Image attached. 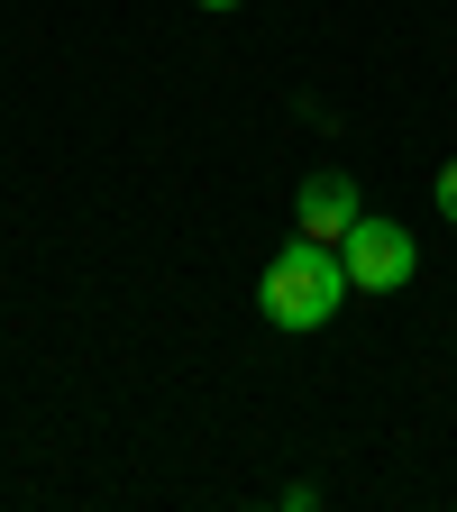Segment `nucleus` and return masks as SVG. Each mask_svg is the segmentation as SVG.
Segmentation results:
<instances>
[{"mask_svg": "<svg viewBox=\"0 0 457 512\" xmlns=\"http://www.w3.org/2000/svg\"><path fill=\"white\" fill-rule=\"evenodd\" d=\"M202 10H238V0H202Z\"/></svg>", "mask_w": 457, "mask_h": 512, "instance_id": "39448f33", "label": "nucleus"}, {"mask_svg": "<svg viewBox=\"0 0 457 512\" xmlns=\"http://www.w3.org/2000/svg\"><path fill=\"white\" fill-rule=\"evenodd\" d=\"M430 202H439V220H457V165H439V183H430Z\"/></svg>", "mask_w": 457, "mask_h": 512, "instance_id": "20e7f679", "label": "nucleus"}, {"mask_svg": "<svg viewBox=\"0 0 457 512\" xmlns=\"http://www.w3.org/2000/svg\"><path fill=\"white\" fill-rule=\"evenodd\" d=\"M357 211H366V192H357V174H348V165H311V174H302V192H293L302 238H330V247L357 229Z\"/></svg>", "mask_w": 457, "mask_h": 512, "instance_id": "7ed1b4c3", "label": "nucleus"}, {"mask_svg": "<svg viewBox=\"0 0 457 512\" xmlns=\"http://www.w3.org/2000/svg\"><path fill=\"white\" fill-rule=\"evenodd\" d=\"M339 302H348V266H339L330 238H284L266 256V275H256V311H266L275 330H293V339L330 330Z\"/></svg>", "mask_w": 457, "mask_h": 512, "instance_id": "f257e3e1", "label": "nucleus"}, {"mask_svg": "<svg viewBox=\"0 0 457 512\" xmlns=\"http://www.w3.org/2000/svg\"><path fill=\"white\" fill-rule=\"evenodd\" d=\"M339 266H348V293H403V284L421 275V247H412L403 220L357 211V229L339 238Z\"/></svg>", "mask_w": 457, "mask_h": 512, "instance_id": "f03ea898", "label": "nucleus"}]
</instances>
